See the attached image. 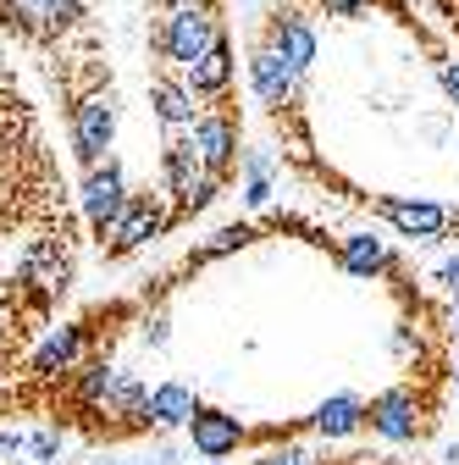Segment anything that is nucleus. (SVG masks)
Listing matches in <instances>:
<instances>
[{"label": "nucleus", "mask_w": 459, "mask_h": 465, "mask_svg": "<svg viewBox=\"0 0 459 465\" xmlns=\"http://www.w3.org/2000/svg\"><path fill=\"white\" fill-rule=\"evenodd\" d=\"M443 89H448V100L459 105V62H443Z\"/></svg>", "instance_id": "24"}, {"label": "nucleus", "mask_w": 459, "mask_h": 465, "mask_svg": "<svg viewBox=\"0 0 459 465\" xmlns=\"http://www.w3.org/2000/svg\"><path fill=\"white\" fill-rule=\"evenodd\" d=\"M321 6H327L332 17H360V12L371 6V0H321Z\"/></svg>", "instance_id": "23"}, {"label": "nucleus", "mask_w": 459, "mask_h": 465, "mask_svg": "<svg viewBox=\"0 0 459 465\" xmlns=\"http://www.w3.org/2000/svg\"><path fill=\"white\" fill-rule=\"evenodd\" d=\"M255 465H316L305 449H271V454H260Z\"/></svg>", "instance_id": "22"}, {"label": "nucleus", "mask_w": 459, "mask_h": 465, "mask_svg": "<svg viewBox=\"0 0 459 465\" xmlns=\"http://www.w3.org/2000/svg\"><path fill=\"white\" fill-rule=\"evenodd\" d=\"M189 438H194V449L205 460H221V454H233L244 443V427H239V416H227V411H194L189 416Z\"/></svg>", "instance_id": "10"}, {"label": "nucleus", "mask_w": 459, "mask_h": 465, "mask_svg": "<svg viewBox=\"0 0 459 465\" xmlns=\"http://www.w3.org/2000/svg\"><path fill=\"white\" fill-rule=\"evenodd\" d=\"M194 411H200V399H194L189 382H161V388L150 393V404H144L150 427H189Z\"/></svg>", "instance_id": "14"}, {"label": "nucleus", "mask_w": 459, "mask_h": 465, "mask_svg": "<svg viewBox=\"0 0 459 465\" xmlns=\"http://www.w3.org/2000/svg\"><path fill=\"white\" fill-rule=\"evenodd\" d=\"M294 62L282 55L271 39H260L255 45V55H249V84H255V94H260V105H271V111H282L288 105V94H294Z\"/></svg>", "instance_id": "6"}, {"label": "nucleus", "mask_w": 459, "mask_h": 465, "mask_svg": "<svg viewBox=\"0 0 459 465\" xmlns=\"http://www.w3.org/2000/svg\"><path fill=\"white\" fill-rule=\"evenodd\" d=\"M78 205H83V222L105 239L111 222H117V216H122V205H128L122 166H117V161H94V166H89V178H83V189H78Z\"/></svg>", "instance_id": "3"}, {"label": "nucleus", "mask_w": 459, "mask_h": 465, "mask_svg": "<svg viewBox=\"0 0 459 465\" xmlns=\"http://www.w3.org/2000/svg\"><path fill=\"white\" fill-rule=\"evenodd\" d=\"M360 421H366V404L355 393H337V399H327L321 411H316V432L321 438H349Z\"/></svg>", "instance_id": "17"}, {"label": "nucleus", "mask_w": 459, "mask_h": 465, "mask_svg": "<svg viewBox=\"0 0 459 465\" xmlns=\"http://www.w3.org/2000/svg\"><path fill=\"white\" fill-rule=\"evenodd\" d=\"M0 17L17 23L34 39H55V34H67L83 17V6L78 0H0Z\"/></svg>", "instance_id": "4"}, {"label": "nucleus", "mask_w": 459, "mask_h": 465, "mask_svg": "<svg viewBox=\"0 0 459 465\" xmlns=\"http://www.w3.org/2000/svg\"><path fill=\"white\" fill-rule=\"evenodd\" d=\"M161 6H194V0H161Z\"/></svg>", "instance_id": "29"}, {"label": "nucleus", "mask_w": 459, "mask_h": 465, "mask_svg": "<svg viewBox=\"0 0 459 465\" xmlns=\"http://www.w3.org/2000/svg\"><path fill=\"white\" fill-rule=\"evenodd\" d=\"M150 100H155V116L178 134V128H194V89L189 84H171V78H155L150 84Z\"/></svg>", "instance_id": "16"}, {"label": "nucleus", "mask_w": 459, "mask_h": 465, "mask_svg": "<svg viewBox=\"0 0 459 465\" xmlns=\"http://www.w3.org/2000/svg\"><path fill=\"white\" fill-rule=\"evenodd\" d=\"M376 211L405 232V239H443L448 232V211L443 205H432V200H398V194H387V200H376Z\"/></svg>", "instance_id": "9"}, {"label": "nucleus", "mask_w": 459, "mask_h": 465, "mask_svg": "<svg viewBox=\"0 0 459 465\" xmlns=\"http://www.w3.org/2000/svg\"><path fill=\"white\" fill-rule=\"evenodd\" d=\"M443 282H448V288H454V294H459V255H454V261L443 266Z\"/></svg>", "instance_id": "26"}, {"label": "nucleus", "mask_w": 459, "mask_h": 465, "mask_svg": "<svg viewBox=\"0 0 459 465\" xmlns=\"http://www.w3.org/2000/svg\"><path fill=\"white\" fill-rule=\"evenodd\" d=\"M161 222H166V211L150 200V194H128V205H122V216L111 222V232H105V255H133L139 244H150L155 232H161Z\"/></svg>", "instance_id": "5"}, {"label": "nucleus", "mask_w": 459, "mask_h": 465, "mask_svg": "<svg viewBox=\"0 0 459 465\" xmlns=\"http://www.w3.org/2000/svg\"><path fill=\"white\" fill-rule=\"evenodd\" d=\"M55 449H62V438H55V432H39V438H34V454H39V460H50Z\"/></svg>", "instance_id": "25"}, {"label": "nucleus", "mask_w": 459, "mask_h": 465, "mask_svg": "<svg viewBox=\"0 0 459 465\" xmlns=\"http://www.w3.org/2000/svg\"><path fill=\"white\" fill-rule=\"evenodd\" d=\"M0 449H17V438H12V432H0Z\"/></svg>", "instance_id": "28"}, {"label": "nucleus", "mask_w": 459, "mask_h": 465, "mask_svg": "<svg viewBox=\"0 0 459 465\" xmlns=\"http://www.w3.org/2000/svg\"><path fill=\"white\" fill-rule=\"evenodd\" d=\"M183 84L194 94H227V84H233V50H227V39H216L194 67H183Z\"/></svg>", "instance_id": "15"}, {"label": "nucleus", "mask_w": 459, "mask_h": 465, "mask_svg": "<svg viewBox=\"0 0 459 465\" xmlns=\"http://www.w3.org/2000/svg\"><path fill=\"white\" fill-rule=\"evenodd\" d=\"M244 172H249L244 200H249V205H266V200H271V172H277L271 155H266V150H249V155H244Z\"/></svg>", "instance_id": "19"}, {"label": "nucleus", "mask_w": 459, "mask_h": 465, "mask_svg": "<svg viewBox=\"0 0 459 465\" xmlns=\"http://www.w3.org/2000/svg\"><path fill=\"white\" fill-rule=\"evenodd\" d=\"M216 39H221V17H216L210 0H194V6H166V17H161V28H155V50H161L178 73L194 67Z\"/></svg>", "instance_id": "1"}, {"label": "nucleus", "mask_w": 459, "mask_h": 465, "mask_svg": "<svg viewBox=\"0 0 459 465\" xmlns=\"http://www.w3.org/2000/svg\"><path fill=\"white\" fill-rule=\"evenodd\" d=\"M244 239H249L244 227H221V232H210V239L194 250V266H205V261H216V255H227V250H239Z\"/></svg>", "instance_id": "21"}, {"label": "nucleus", "mask_w": 459, "mask_h": 465, "mask_svg": "<svg viewBox=\"0 0 459 465\" xmlns=\"http://www.w3.org/2000/svg\"><path fill=\"white\" fill-rule=\"evenodd\" d=\"M83 343H89V332H83V327H55V332L34 349L28 371H34V377H62V371H73V366H78V355H83Z\"/></svg>", "instance_id": "12"}, {"label": "nucleus", "mask_w": 459, "mask_h": 465, "mask_svg": "<svg viewBox=\"0 0 459 465\" xmlns=\"http://www.w3.org/2000/svg\"><path fill=\"white\" fill-rule=\"evenodd\" d=\"M454 388H459V371H454Z\"/></svg>", "instance_id": "32"}, {"label": "nucleus", "mask_w": 459, "mask_h": 465, "mask_svg": "<svg viewBox=\"0 0 459 465\" xmlns=\"http://www.w3.org/2000/svg\"><path fill=\"white\" fill-rule=\"evenodd\" d=\"M437 6H459V0H437Z\"/></svg>", "instance_id": "31"}, {"label": "nucleus", "mask_w": 459, "mask_h": 465, "mask_svg": "<svg viewBox=\"0 0 459 465\" xmlns=\"http://www.w3.org/2000/svg\"><path fill=\"white\" fill-rule=\"evenodd\" d=\"M83 377H78V404H89V411H94V404H100V393H105V382H111V371H117V366H105V361H94V366H78Z\"/></svg>", "instance_id": "20"}, {"label": "nucleus", "mask_w": 459, "mask_h": 465, "mask_svg": "<svg viewBox=\"0 0 459 465\" xmlns=\"http://www.w3.org/2000/svg\"><path fill=\"white\" fill-rule=\"evenodd\" d=\"M194 144H200V155H205L210 172H227V166H233V155H239V123L227 111L194 116Z\"/></svg>", "instance_id": "11"}, {"label": "nucleus", "mask_w": 459, "mask_h": 465, "mask_svg": "<svg viewBox=\"0 0 459 465\" xmlns=\"http://www.w3.org/2000/svg\"><path fill=\"white\" fill-rule=\"evenodd\" d=\"M387 244L382 239H371V232H355V239H343V266H349L355 277H376V272H387Z\"/></svg>", "instance_id": "18"}, {"label": "nucleus", "mask_w": 459, "mask_h": 465, "mask_svg": "<svg viewBox=\"0 0 459 465\" xmlns=\"http://www.w3.org/2000/svg\"><path fill=\"white\" fill-rule=\"evenodd\" d=\"M366 421L387 438V443H415L421 438V404H415V393L410 388H393V393H382V399H371V411H366Z\"/></svg>", "instance_id": "8"}, {"label": "nucleus", "mask_w": 459, "mask_h": 465, "mask_svg": "<svg viewBox=\"0 0 459 465\" xmlns=\"http://www.w3.org/2000/svg\"><path fill=\"white\" fill-rule=\"evenodd\" d=\"M12 105H23V100H12V89H6V78H0V116H12Z\"/></svg>", "instance_id": "27"}, {"label": "nucleus", "mask_w": 459, "mask_h": 465, "mask_svg": "<svg viewBox=\"0 0 459 465\" xmlns=\"http://www.w3.org/2000/svg\"><path fill=\"white\" fill-rule=\"evenodd\" d=\"M111 139H117V100H111V89L105 84L78 89L73 94V150H78V161L83 166L105 161Z\"/></svg>", "instance_id": "2"}, {"label": "nucleus", "mask_w": 459, "mask_h": 465, "mask_svg": "<svg viewBox=\"0 0 459 465\" xmlns=\"http://www.w3.org/2000/svg\"><path fill=\"white\" fill-rule=\"evenodd\" d=\"M17 272H23V282L44 288V294H62L67 277H73V261H67V232H62V239H50V232H44V239H34V244L23 250Z\"/></svg>", "instance_id": "7"}, {"label": "nucleus", "mask_w": 459, "mask_h": 465, "mask_svg": "<svg viewBox=\"0 0 459 465\" xmlns=\"http://www.w3.org/2000/svg\"><path fill=\"white\" fill-rule=\"evenodd\" d=\"M454 338H459V305H454Z\"/></svg>", "instance_id": "30"}, {"label": "nucleus", "mask_w": 459, "mask_h": 465, "mask_svg": "<svg viewBox=\"0 0 459 465\" xmlns=\"http://www.w3.org/2000/svg\"><path fill=\"white\" fill-rule=\"evenodd\" d=\"M266 39H271V45H277V50L294 62V73H310V62H316V34H310V23H305V17H294V12H277Z\"/></svg>", "instance_id": "13"}]
</instances>
